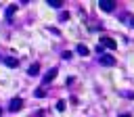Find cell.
<instances>
[{
    "label": "cell",
    "instance_id": "cell-1",
    "mask_svg": "<svg viewBox=\"0 0 134 117\" xmlns=\"http://www.w3.org/2000/svg\"><path fill=\"white\" fill-rule=\"evenodd\" d=\"M23 104H25V102H23V98L15 96V98L8 102V111H10V113H17V111H21V109H23Z\"/></svg>",
    "mask_w": 134,
    "mask_h": 117
},
{
    "label": "cell",
    "instance_id": "cell-2",
    "mask_svg": "<svg viewBox=\"0 0 134 117\" xmlns=\"http://www.w3.org/2000/svg\"><path fill=\"white\" fill-rule=\"evenodd\" d=\"M98 6H100V10H105V13H113V10L117 8V2H113V0H100Z\"/></svg>",
    "mask_w": 134,
    "mask_h": 117
},
{
    "label": "cell",
    "instance_id": "cell-3",
    "mask_svg": "<svg viewBox=\"0 0 134 117\" xmlns=\"http://www.w3.org/2000/svg\"><path fill=\"white\" fill-rule=\"evenodd\" d=\"M100 46H103V48H109V50H115V48H117V42H115L113 38H109V36H103V38H100Z\"/></svg>",
    "mask_w": 134,
    "mask_h": 117
},
{
    "label": "cell",
    "instance_id": "cell-4",
    "mask_svg": "<svg viewBox=\"0 0 134 117\" xmlns=\"http://www.w3.org/2000/svg\"><path fill=\"white\" fill-rule=\"evenodd\" d=\"M98 63H100L103 67H113V65H115V56H113V54H100V56H98Z\"/></svg>",
    "mask_w": 134,
    "mask_h": 117
},
{
    "label": "cell",
    "instance_id": "cell-5",
    "mask_svg": "<svg viewBox=\"0 0 134 117\" xmlns=\"http://www.w3.org/2000/svg\"><path fill=\"white\" fill-rule=\"evenodd\" d=\"M57 73H59V69H57V67L48 69V71H46V75L42 77V84H44V86H46V84H50V81H52V79L57 77Z\"/></svg>",
    "mask_w": 134,
    "mask_h": 117
},
{
    "label": "cell",
    "instance_id": "cell-6",
    "mask_svg": "<svg viewBox=\"0 0 134 117\" xmlns=\"http://www.w3.org/2000/svg\"><path fill=\"white\" fill-rule=\"evenodd\" d=\"M4 65H6V67H10V69H15V67H19V61H17V58H13V56H8V58H4Z\"/></svg>",
    "mask_w": 134,
    "mask_h": 117
},
{
    "label": "cell",
    "instance_id": "cell-7",
    "mask_svg": "<svg viewBox=\"0 0 134 117\" xmlns=\"http://www.w3.org/2000/svg\"><path fill=\"white\" fill-rule=\"evenodd\" d=\"M75 52H77L80 56H88V48H86L84 44H77V48H75Z\"/></svg>",
    "mask_w": 134,
    "mask_h": 117
},
{
    "label": "cell",
    "instance_id": "cell-8",
    "mask_svg": "<svg viewBox=\"0 0 134 117\" xmlns=\"http://www.w3.org/2000/svg\"><path fill=\"white\" fill-rule=\"evenodd\" d=\"M27 73H29V75H38V73H40V65H38V63H34V65H29V69H27Z\"/></svg>",
    "mask_w": 134,
    "mask_h": 117
},
{
    "label": "cell",
    "instance_id": "cell-9",
    "mask_svg": "<svg viewBox=\"0 0 134 117\" xmlns=\"http://www.w3.org/2000/svg\"><path fill=\"white\" fill-rule=\"evenodd\" d=\"M15 10H17V4H10V6L6 8V19H13V15H15Z\"/></svg>",
    "mask_w": 134,
    "mask_h": 117
},
{
    "label": "cell",
    "instance_id": "cell-10",
    "mask_svg": "<svg viewBox=\"0 0 134 117\" xmlns=\"http://www.w3.org/2000/svg\"><path fill=\"white\" fill-rule=\"evenodd\" d=\"M48 6H52V8H61V6H63V0H48Z\"/></svg>",
    "mask_w": 134,
    "mask_h": 117
},
{
    "label": "cell",
    "instance_id": "cell-11",
    "mask_svg": "<svg viewBox=\"0 0 134 117\" xmlns=\"http://www.w3.org/2000/svg\"><path fill=\"white\" fill-rule=\"evenodd\" d=\"M34 96H36V98H44V96H46V92H44V88H38V90L34 92Z\"/></svg>",
    "mask_w": 134,
    "mask_h": 117
},
{
    "label": "cell",
    "instance_id": "cell-12",
    "mask_svg": "<svg viewBox=\"0 0 134 117\" xmlns=\"http://www.w3.org/2000/svg\"><path fill=\"white\" fill-rule=\"evenodd\" d=\"M65 107H67L65 100H59V102H57V111H65Z\"/></svg>",
    "mask_w": 134,
    "mask_h": 117
},
{
    "label": "cell",
    "instance_id": "cell-13",
    "mask_svg": "<svg viewBox=\"0 0 134 117\" xmlns=\"http://www.w3.org/2000/svg\"><path fill=\"white\" fill-rule=\"evenodd\" d=\"M61 56H63V58H71V56H73V54H71V50H65V52H63V54H61Z\"/></svg>",
    "mask_w": 134,
    "mask_h": 117
},
{
    "label": "cell",
    "instance_id": "cell-14",
    "mask_svg": "<svg viewBox=\"0 0 134 117\" xmlns=\"http://www.w3.org/2000/svg\"><path fill=\"white\" fill-rule=\"evenodd\" d=\"M130 25H132V27H134V17H130Z\"/></svg>",
    "mask_w": 134,
    "mask_h": 117
}]
</instances>
